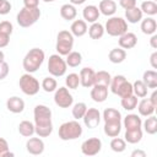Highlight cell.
Segmentation results:
<instances>
[{"instance_id": "35", "label": "cell", "mask_w": 157, "mask_h": 157, "mask_svg": "<svg viewBox=\"0 0 157 157\" xmlns=\"http://www.w3.org/2000/svg\"><path fill=\"white\" fill-rule=\"evenodd\" d=\"M147 86L142 82V80H136L132 83V93L139 97V98H144L147 96Z\"/></svg>"}, {"instance_id": "17", "label": "cell", "mask_w": 157, "mask_h": 157, "mask_svg": "<svg viewBox=\"0 0 157 157\" xmlns=\"http://www.w3.org/2000/svg\"><path fill=\"white\" fill-rule=\"evenodd\" d=\"M137 44V37L132 32H125L119 37V47L123 49H131Z\"/></svg>"}, {"instance_id": "7", "label": "cell", "mask_w": 157, "mask_h": 157, "mask_svg": "<svg viewBox=\"0 0 157 157\" xmlns=\"http://www.w3.org/2000/svg\"><path fill=\"white\" fill-rule=\"evenodd\" d=\"M104 31L112 37H120L121 34L128 32V22L123 17L112 16L107 20Z\"/></svg>"}, {"instance_id": "1", "label": "cell", "mask_w": 157, "mask_h": 157, "mask_svg": "<svg viewBox=\"0 0 157 157\" xmlns=\"http://www.w3.org/2000/svg\"><path fill=\"white\" fill-rule=\"evenodd\" d=\"M34 132L39 137H48L53 132L52 110L44 104H37L33 109Z\"/></svg>"}, {"instance_id": "27", "label": "cell", "mask_w": 157, "mask_h": 157, "mask_svg": "<svg viewBox=\"0 0 157 157\" xmlns=\"http://www.w3.org/2000/svg\"><path fill=\"white\" fill-rule=\"evenodd\" d=\"M108 59L113 64H120L126 59V52H125V49H123L120 47L119 48H114V49H112L109 52Z\"/></svg>"}, {"instance_id": "44", "label": "cell", "mask_w": 157, "mask_h": 157, "mask_svg": "<svg viewBox=\"0 0 157 157\" xmlns=\"http://www.w3.org/2000/svg\"><path fill=\"white\" fill-rule=\"evenodd\" d=\"M12 31H13V26L10 21H1L0 22V33H5V34L11 36Z\"/></svg>"}, {"instance_id": "22", "label": "cell", "mask_w": 157, "mask_h": 157, "mask_svg": "<svg viewBox=\"0 0 157 157\" xmlns=\"http://www.w3.org/2000/svg\"><path fill=\"white\" fill-rule=\"evenodd\" d=\"M98 10L104 16H113L117 11V2L114 0H101Z\"/></svg>"}, {"instance_id": "42", "label": "cell", "mask_w": 157, "mask_h": 157, "mask_svg": "<svg viewBox=\"0 0 157 157\" xmlns=\"http://www.w3.org/2000/svg\"><path fill=\"white\" fill-rule=\"evenodd\" d=\"M65 85H66V87H69L71 90H76L78 87V85H80V76H78V74H75V72L69 74L66 76V78H65Z\"/></svg>"}, {"instance_id": "28", "label": "cell", "mask_w": 157, "mask_h": 157, "mask_svg": "<svg viewBox=\"0 0 157 157\" xmlns=\"http://www.w3.org/2000/svg\"><path fill=\"white\" fill-rule=\"evenodd\" d=\"M142 82L147 86V88L157 87V72L155 70H147L142 75Z\"/></svg>"}, {"instance_id": "39", "label": "cell", "mask_w": 157, "mask_h": 157, "mask_svg": "<svg viewBox=\"0 0 157 157\" xmlns=\"http://www.w3.org/2000/svg\"><path fill=\"white\" fill-rule=\"evenodd\" d=\"M42 88L45 91V92H54L56 88H58V82L54 78V76H48V77H44L43 81H42Z\"/></svg>"}, {"instance_id": "5", "label": "cell", "mask_w": 157, "mask_h": 157, "mask_svg": "<svg viewBox=\"0 0 157 157\" xmlns=\"http://www.w3.org/2000/svg\"><path fill=\"white\" fill-rule=\"evenodd\" d=\"M40 17V10L39 7L36 9H27V7H22L20 10V12L16 16V21L18 23L20 27L22 28H27L33 26Z\"/></svg>"}, {"instance_id": "55", "label": "cell", "mask_w": 157, "mask_h": 157, "mask_svg": "<svg viewBox=\"0 0 157 157\" xmlns=\"http://www.w3.org/2000/svg\"><path fill=\"white\" fill-rule=\"evenodd\" d=\"M4 59H5V54H4V52H2V50H0V63H2V61H4Z\"/></svg>"}, {"instance_id": "29", "label": "cell", "mask_w": 157, "mask_h": 157, "mask_svg": "<svg viewBox=\"0 0 157 157\" xmlns=\"http://www.w3.org/2000/svg\"><path fill=\"white\" fill-rule=\"evenodd\" d=\"M103 120L104 123H110V121H121V114L118 109L114 108H105L103 110Z\"/></svg>"}, {"instance_id": "10", "label": "cell", "mask_w": 157, "mask_h": 157, "mask_svg": "<svg viewBox=\"0 0 157 157\" xmlns=\"http://www.w3.org/2000/svg\"><path fill=\"white\" fill-rule=\"evenodd\" d=\"M54 102L60 108H70L74 103V97L66 87H59L55 90Z\"/></svg>"}, {"instance_id": "31", "label": "cell", "mask_w": 157, "mask_h": 157, "mask_svg": "<svg viewBox=\"0 0 157 157\" xmlns=\"http://www.w3.org/2000/svg\"><path fill=\"white\" fill-rule=\"evenodd\" d=\"M124 140L129 144H137L142 139V129H134V130H125Z\"/></svg>"}, {"instance_id": "51", "label": "cell", "mask_w": 157, "mask_h": 157, "mask_svg": "<svg viewBox=\"0 0 157 157\" xmlns=\"http://www.w3.org/2000/svg\"><path fill=\"white\" fill-rule=\"evenodd\" d=\"M131 157H146V152L142 150H134L131 152Z\"/></svg>"}, {"instance_id": "3", "label": "cell", "mask_w": 157, "mask_h": 157, "mask_svg": "<svg viewBox=\"0 0 157 157\" xmlns=\"http://www.w3.org/2000/svg\"><path fill=\"white\" fill-rule=\"evenodd\" d=\"M58 134H59V137L63 141L76 140L82 135V126L76 119L75 120H70V121L63 123L59 126Z\"/></svg>"}, {"instance_id": "34", "label": "cell", "mask_w": 157, "mask_h": 157, "mask_svg": "<svg viewBox=\"0 0 157 157\" xmlns=\"http://www.w3.org/2000/svg\"><path fill=\"white\" fill-rule=\"evenodd\" d=\"M110 80H112L110 74H109L108 71L101 70V71H97V72H96V76H94V85H103V86L109 87Z\"/></svg>"}, {"instance_id": "23", "label": "cell", "mask_w": 157, "mask_h": 157, "mask_svg": "<svg viewBox=\"0 0 157 157\" xmlns=\"http://www.w3.org/2000/svg\"><path fill=\"white\" fill-rule=\"evenodd\" d=\"M141 31L144 34H147V36H152L156 33L157 31V22L155 18L152 17H147L145 20H141V26H140Z\"/></svg>"}, {"instance_id": "11", "label": "cell", "mask_w": 157, "mask_h": 157, "mask_svg": "<svg viewBox=\"0 0 157 157\" xmlns=\"http://www.w3.org/2000/svg\"><path fill=\"white\" fill-rule=\"evenodd\" d=\"M102 150V141L98 137H90L81 145V152L86 156H94Z\"/></svg>"}, {"instance_id": "56", "label": "cell", "mask_w": 157, "mask_h": 157, "mask_svg": "<svg viewBox=\"0 0 157 157\" xmlns=\"http://www.w3.org/2000/svg\"><path fill=\"white\" fill-rule=\"evenodd\" d=\"M44 2H53V1H55V0H43Z\"/></svg>"}, {"instance_id": "32", "label": "cell", "mask_w": 157, "mask_h": 157, "mask_svg": "<svg viewBox=\"0 0 157 157\" xmlns=\"http://www.w3.org/2000/svg\"><path fill=\"white\" fill-rule=\"evenodd\" d=\"M142 126L145 132H147L148 135H155L157 132V118L153 114L147 117L146 120L142 123Z\"/></svg>"}, {"instance_id": "37", "label": "cell", "mask_w": 157, "mask_h": 157, "mask_svg": "<svg viewBox=\"0 0 157 157\" xmlns=\"http://www.w3.org/2000/svg\"><path fill=\"white\" fill-rule=\"evenodd\" d=\"M66 65L67 66H70V67H76V66H78L80 64H81V61H82V55H81V53H78V52H70L67 55H66Z\"/></svg>"}, {"instance_id": "12", "label": "cell", "mask_w": 157, "mask_h": 157, "mask_svg": "<svg viewBox=\"0 0 157 157\" xmlns=\"http://www.w3.org/2000/svg\"><path fill=\"white\" fill-rule=\"evenodd\" d=\"M83 123L88 129H94L101 121V112L97 108H87L83 115Z\"/></svg>"}, {"instance_id": "54", "label": "cell", "mask_w": 157, "mask_h": 157, "mask_svg": "<svg viewBox=\"0 0 157 157\" xmlns=\"http://www.w3.org/2000/svg\"><path fill=\"white\" fill-rule=\"evenodd\" d=\"M86 0H70V4L72 5H82Z\"/></svg>"}, {"instance_id": "43", "label": "cell", "mask_w": 157, "mask_h": 157, "mask_svg": "<svg viewBox=\"0 0 157 157\" xmlns=\"http://www.w3.org/2000/svg\"><path fill=\"white\" fill-rule=\"evenodd\" d=\"M9 156H13V153L10 151L7 141L0 137V157H9Z\"/></svg>"}, {"instance_id": "30", "label": "cell", "mask_w": 157, "mask_h": 157, "mask_svg": "<svg viewBox=\"0 0 157 157\" xmlns=\"http://www.w3.org/2000/svg\"><path fill=\"white\" fill-rule=\"evenodd\" d=\"M87 31H88V36L91 37V39H99V38L103 37V34L105 32L103 25L99 23V22L91 23V26H90V28Z\"/></svg>"}, {"instance_id": "36", "label": "cell", "mask_w": 157, "mask_h": 157, "mask_svg": "<svg viewBox=\"0 0 157 157\" xmlns=\"http://www.w3.org/2000/svg\"><path fill=\"white\" fill-rule=\"evenodd\" d=\"M120 104L125 110H134L137 105V97L134 93L130 94V96L123 97L121 101H120Z\"/></svg>"}, {"instance_id": "2", "label": "cell", "mask_w": 157, "mask_h": 157, "mask_svg": "<svg viewBox=\"0 0 157 157\" xmlns=\"http://www.w3.org/2000/svg\"><path fill=\"white\" fill-rule=\"evenodd\" d=\"M44 59H45V54H44V52L42 49L32 48L25 55L23 61H22V66H23L26 72L33 74L42 66Z\"/></svg>"}, {"instance_id": "26", "label": "cell", "mask_w": 157, "mask_h": 157, "mask_svg": "<svg viewBox=\"0 0 157 157\" xmlns=\"http://www.w3.org/2000/svg\"><path fill=\"white\" fill-rule=\"evenodd\" d=\"M103 131L107 136L109 137H115L120 134L121 131V121H110V123H104Z\"/></svg>"}, {"instance_id": "49", "label": "cell", "mask_w": 157, "mask_h": 157, "mask_svg": "<svg viewBox=\"0 0 157 157\" xmlns=\"http://www.w3.org/2000/svg\"><path fill=\"white\" fill-rule=\"evenodd\" d=\"M39 5V0H23V6L27 9H36Z\"/></svg>"}, {"instance_id": "6", "label": "cell", "mask_w": 157, "mask_h": 157, "mask_svg": "<svg viewBox=\"0 0 157 157\" xmlns=\"http://www.w3.org/2000/svg\"><path fill=\"white\" fill-rule=\"evenodd\" d=\"M74 47V36L70 31L63 29L58 33L56 36V44H55V49L58 52L59 55H67Z\"/></svg>"}, {"instance_id": "19", "label": "cell", "mask_w": 157, "mask_h": 157, "mask_svg": "<svg viewBox=\"0 0 157 157\" xmlns=\"http://www.w3.org/2000/svg\"><path fill=\"white\" fill-rule=\"evenodd\" d=\"M99 15H101V12H99L98 7L94 6V5H87V6H85L83 10H82L83 20H85L86 22H90V23L97 22Z\"/></svg>"}, {"instance_id": "50", "label": "cell", "mask_w": 157, "mask_h": 157, "mask_svg": "<svg viewBox=\"0 0 157 157\" xmlns=\"http://www.w3.org/2000/svg\"><path fill=\"white\" fill-rule=\"evenodd\" d=\"M150 64L153 69H157V52H153L150 56Z\"/></svg>"}, {"instance_id": "41", "label": "cell", "mask_w": 157, "mask_h": 157, "mask_svg": "<svg viewBox=\"0 0 157 157\" xmlns=\"http://www.w3.org/2000/svg\"><path fill=\"white\" fill-rule=\"evenodd\" d=\"M86 110H87L86 103H83V102H77V103L74 104V107H72V117H74L76 120L82 119L83 115H85V113H86Z\"/></svg>"}, {"instance_id": "14", "label": "cell", "mask_w": 157, "mask_h": 157, "mask_svg": "<svg viewBox=\"0 0 157 157\" xmlns=\"http://www.w3.org/2000/svg\"><path fill=\"white\" fill-rule=\"evenodd\" d=\"M80 85L85 88H90L94 85V76L96 71L92 67H83L80 71Z\"/></svg>"}, {"instance_id": "45", "label": "cell", "mask_w": 157, "mask_h": 157, "mask_svg": "<svg viewBox=\"0 0 157 157\" xmlns=\"http://www.w3.org/2000/svg\"><path fill=\"white\" fill-rule=\"evenodd\" d=\"M11 10V4L7 0H0V15H7Z\"/></svg>"}, {"instance_id": "8", "label": "cell", "mask_w": 157, "mask_h": 157, "mask_svg": "<svg viewBox=\"0 0 157 157\" xmlns=\"http://www.w3.org/2000/svg\"><path fill=\"white\" fill-rule=\"evenodd\" d=\"M21 91L27 96H34L39 92V81L31 74L26 72L20 77L18 81Z\"/></svg>"}, {"instance_id": "25", "label": "cell", "mask_w": 157, "mask_h": 157, "mask_svg": "<svg viewBox=\"0 0 157 157\" xmlns=\"http://www.w3.org/2000/svg\"><path fill=\"white\" fill-rule=\"evenodd\" d=\"M142 11L140 10V7L134 6L131 9L125 10V21H128L129 23H137L142 20Z\"/></svg>"}, {"instance_id": "53", "label": "cell", "mask_w": 157, "mask_h": 157, "mask_svg": "<svg viewBox=\"0 0 157 157\" xmlns=\"http://www.w3.org/2000/svg\"><path fill=\"white\" fill-rule=\"evenodd\" d=\"M150 45L153 49H157V34H152V37L150 39Z\"/></svg>"}, {"instance_id": "9", "label": "cell", "mask_w": 157, "mask_h": 157, "mask_svg": "<svg viewBox=\"0 0 157 157\" xmlns=\"http://www.w3.org/2000/svg\"><path fill=\"white\" fill-rule=\"evenodd\" d=\"M66 61L59 54H53L48 59V71L54 77H60L66 72Z\"/></svg>"}, {"instance_id": "20", "label": "cell", "mask_w": 157, "mask_h": 157, "mask_svg": "<svg viewBox=\"0 0 157 157\" xmlns=\"http://www.w3.org/2000/svg\"><path fill=\"white\" fill-rule=\"evenodd\" d=\"M124 128L125 130H134V129H140L142 128V120L137 114H128L124 118Z\"/></svg>"}, {"instance_id": "21", "label": "cell", "mask_w": 157, "mask_h": 157, "mask_svg": "<svg viewBox=\"0 0 157 157\" xmlns=\"http://www.w3.org/2000/svg\"><path fill=\"white\" fill-rule=\"evenodd\" d=\"M87 22L85 20H75L72 23H71V27H70V32L72 33L74 37H82L87 33Z\"/></svg>"}, {"instance_id": "15", "label": "cell", "mask_w": 157, "mask_h": 157, "mask_svg": "<svg viewBox=\"0 0 157 157\" xmlns=\"http://www.w3.org/2000/svg\"><path fill=\"white\" fill-rule=\"evenodd\" d=\"M91 98L97 103L104 102L108 98V87L103 85H93L91 90Z\"/></svg>"}, {"instance_id": "52", "label": "cell", "mask_w": 157, "mask_h": 157, "mask_svg": "<svg viewBox=\"0 0 157 157\" xmlns=\"http://www.w3.org/2000/svg\"><path fill=\"white\" fill-rule=\"evenodd\" d=\"M148 99H150V101H151V103L157 108V91H156V90L152 92V94H151V97H150Z\"/></svg>"}, {"instance_id": "24", "label": "cell", "mask_w": 157, "mask_h": 157, "mask_svg": "<svg viewBox=\"0 0 157 157\" xmlns=\"http://www.w3.org/2000/svg\"><path fill=\"white\" fill-rule=\"evenodd\" d=\"M60 16L66 21H72L77 16V10L72 4H64L60 7Z\"/></svg>"}, {"instance_id": "33", "label": "cell", "mask_w": 157, "mask_h": 157, "mask_svg": "<svg viewBox=\"0 0 157 157\" xmlns=\"http://www.w3.org/2000/svg\"><path fill=\"white\" fill-rule=\"evenodd\" d=\"M18 132L25 137H31L34 132V124L28 120H23L18 124Z\"/></svg>"}, {"instance_id": "47", "label": "cell", "mask_w": 157, "mask_h": 157, "mask_svg": "<svg viewBox=\"0 0 157 157\" xmlns=\"http://www.w3.org/2000/svg\"><path fill=\"white\" fill-rule=\"evenodd\" d=\"M119 5L124 10H128V9H131V7L136 6V0H119Z\"/></svg>"}, {"instance_id": "40", "label": "cell", "mask_w": 157, "mask_h": 157, "mask_svg": "<svg viewBox=\"0 0 157 157\" xmlns=\"http://www.w3.org/2000/svg\"><path fill=\"white\" fill-rule=\"evenodd\" d=\"M110 148H112V151H114L117 153L124 152L125 148H126V141L124 139H120V137L115 136L110 141Z\"/></svg>"}, {"instance_id": "38", "label": "cell", "mask_w": 157, "mask_h": 157, "mask_svg": "<svg viewBox=\"0 0 157 157\" xmlns=\"http://www.w3.org/2000/svg\"><path fill=\"white\" fill-rule=\"evenodd\" d=\"M140 10L142 11V13H146L148 16H153L157 13V4L152 0H147V1H144L141 4V7Z\"/></svg>"}, {"instance_id": "18", "label": "cell", "mask_w": 157, "mask_h": 157, "mask_svg": "<svg viewBox=\"0 0 157 157\" xmlns=\"http://www.w3.org/2000/svg\"><path fill=\"white\" fill-rule=\"evenodd\" d=\"M137 110H139V114L142 115V117H150L155 113L156 110V107L151 103V101L148 98H142L140 102H137Z\"/></svg>"}, {"instance_id": "48", "label": "cell", "mask_w": 157, "mask_h": 157, "mask_svg": "<svg viewBox=\"0 0 157 157\" xmlns=\"http://www.w3.org/2000/svg\"><path fill=\"white\" fill-rule=\"evenodd\" d=\"M10 43V36L5 33H0V49L7 47Z\"/></svg>"}, {"instance_id": "4", "label": "cell", "mask_w": 157, "mask_h": 157, "mask_svg": "<svg viewBox=\"0 0 157 157\" xmlns=\"http://www.w3.org/2000/svg\"><path fill=\"white\" fill-rule=\"evenodd\" d=\"M110 91L120 98L132 94V83H130L124 75H115L110 80Z\"/></svg>"}, {"instance_id": "46", "label": "cell", "mask_w": 157, "mask_h": 157, "mask_svg": "<svg viewBox=\"0 0 157 157\" xmlns=\"http://www.w3.org/2000/svg\"><path fill=\"white\" fill-rule=\"evenodd\" d=\"M9 71H10V69H9V64H7L6 61L0 63V81L4 80V78L9 75Z\"/></svg>"}, {"instance_id": "16", "label": "cell", "mask_w": 157, "mask_h": 157, "mask_svg": "<svg viewBox=\"0 0 157 157\" xmlns=\"http://www.w3.org/2000/svg\"><path fill=\"white\" fill-rule=\"evenodd\" d=\"M6 108H7V110H10L11 113H15V114L22 113L25 109V101L17 96H12L6 101Z\"/></svg>"}, {"instance_id": "13", "label": "cell", "mask_w": 157, "mask_h": 157, "mask_svg": "<svg viewBox=\"0 0 157 157\" xmlns=\"http://www.w3.org/2000/svg\"><path fill=\"white\" fill-rule=\"evenodd\" d=\"M26 150L29 155L38 156L44 152V141L38 136V137H29L26 142Z\"/></svg>"}]
</instances>
